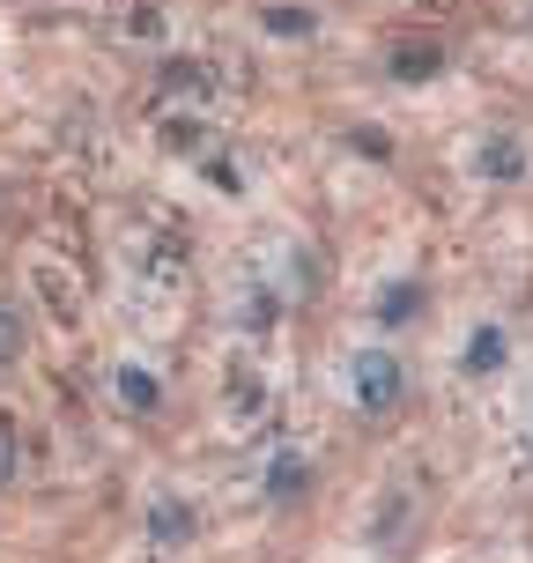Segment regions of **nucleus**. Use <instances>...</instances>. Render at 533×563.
<instances>
[{"instance_id":"obj_3","label":"nucleus","mask_w":533,"mask_h":563,"mask_svg":"<svg viewBox=\"0 0 533 563\" xmlns=\"http://www.w3.org/2000/svg\"><path fill=\"white\" fill-rule=\"evenodd\" d=\"M437 67H445V53H437V45H400V53H393V75H400V82H430Z\"/></svg>"},{"instance_id":"obj_10","label":"nucleus","mask_w":533,"mask_h":563,"mask_svg":"<svg viewBox=\"0 0 533 563\" xmlns=\"http://www.w3.org/2000/svg\"><path fill=\"white\" fill-rule=\"evenodd\" d=\"M15 356H23V319L0 305V364H15Z\"/></svg>"},{"instance_id":"obj_2","label":"nucleus","mask_w":533,"mask_h":563,"mask_svg":"<svg viewBox=\"0 0 533 563\" xmlns=\"http://www.w3.org/2000/svg\"><path fill=\"white\" fill-rule=\"evenodd\" d=\"M481 178H526V141H511V134L481 141Z\"/></svg>"},{"instance_id":"obj_9","label":"nucleus","mask_w":533,"mask_h":563,"mask_svg":"<svg viewBox=\"0 0 533 563\" xmlns=\"http://www.w3.org/2000/svg\"><path fill=\"white\" fill-rule=\"evenodd\" d=\"M267 489H275V497H289V489H304V460H297V452H281V467L267 475Z\"/></svg>"},{"instance_id":"obj_7","label":"nucleus","mask_w":533,"mask_h":563,"mask_svg":"<svg viewBox=\"0 0 533 563\" xmlns=\"http://www.w3.org/2000/svg\"><path fill=\"white\" fill-rule=\"evenodd\" d=\"M259 23H267V37H311V30H319V23L304 15V8H267Z\"/></svg>"},{"instance_id":"obj_4","label":"nucleus","mask_w":533,"mask_h":563,"mask_svg":"<svg viewBox=\"0 0 533 563\" xmlns=\"http://www.w3.org/2000/svg\"><path fill=\"white\" fill-rule=\"evenodd\" d=\"M511 356V341H504V327H481L475 341H467V371H497Z\"/></svg>"},{"instance_id":"obj_5","label":"nucleus","mask_w":533,"mask_h":563,"mask_svg":"<svg viewBox=\"0 0 533 563\" xmlns=\"http://www.w3.org/2000/svg\"><path fill=\"white\" fill-rule=\"evenodd\" d=\"M415 305H422L415 282H393V289L378 297V319H386V327H400V319H415Z\"/></svg>"},{"instance_id":"obj_1","label":"nucleus","mask_w":533,"mask_h":563,"mask_svg":"<svg viewBox=\"0 0 533 563\" xmlns=\"http://www.w3.org/2000/svg\"><path fill=\"white\" fill-rule=\"evenodd\" d=\"M400 386H408V378H400V364L386 349H356V356H348V394H356L364 416H386L400 400Z\"/></svg>"},{"instance_id":"obj_6","label":"nucleus","mask_w":533,"mask_h":563,"mask_svg":"<svg viewBox=\"0 0 533 563\" xmlns=\"http://www.w3.org/2000/svg\"><path fill=\"white\" fill-rule=\"evenodd\" d=\"M119 394H126V408H156V394H164V386H156L141 364H126V371H119Z\"/></svg>"},{"instance_id":"obj_8","label":"nucleus","mask_w":533,"mask_h":563,"mask_svg":"<svg viewBox=\"0 0 533 563\" xmlns=\"http://www.w3.org/2000/svg\"><path fill=\"white\" fill-rule=\"evenodd\" d=\"M148 527H156V541H186V534H193V511H186V505H156Z\"/></svg>"},{"instance_id":"obj_12","label":"nucleus","mask_w":533,"mask_h":563,"mask_svg":"<svg viewBox=\"0 0 533 563\" xmlns=\"http://www.w3.org/2000/svg\"><path fill=\"white\" fill-rule=\"evenodd\" d=\"M0 482H8V445H0Z\"/></svg>"},{"instance_id":"obj_11","label":"nucleus","mask_w":533,"mask_h":563,"mask_svg":"<svg viewBox=\"0 0 533 563\" xmlns=\"http://www.w3.org/2000/svg\"><path fill=\"white\" fill-rule=\"evenodd\" d=\"M348 141H356V148H364V156H378V164H386V156H393V141L378 134V126H356V134H348Z\"/></svg>"}]
</instances>
